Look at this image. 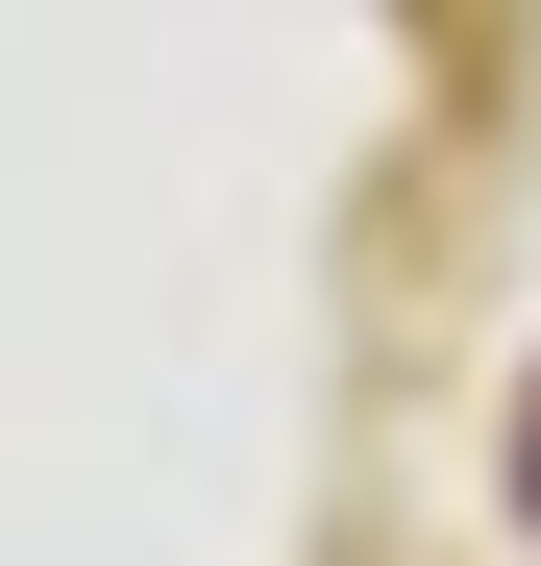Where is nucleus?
Wrapping results in <instances>:
<instances>
[{
  "label": "nucleus",
  "mask_w": 541,
  "mask_h": 566,
  "mask_svg": "<svg viewBox=\"0 0 541 566\" xmlns=\"http://www.w3.org/2000/svg\"><path fill=\"white\" fill-rule=\"evenodd\" d=\"M517 517H541V395H517Z\"/></svg>",
  "instance_id": "1"
}]
</instances>
